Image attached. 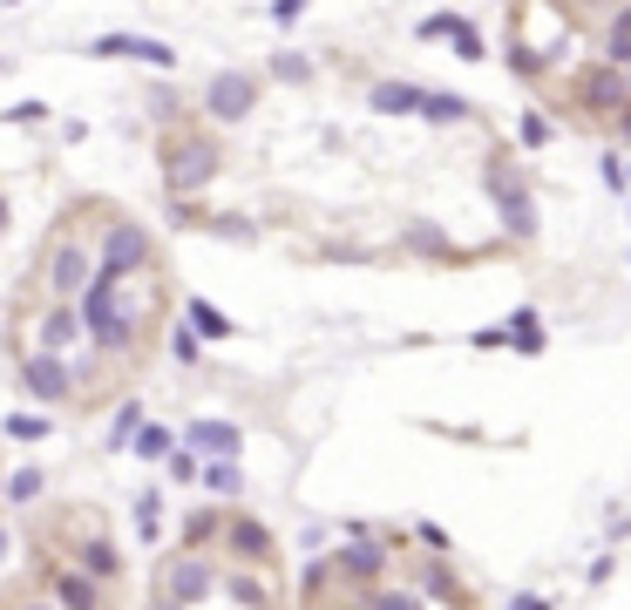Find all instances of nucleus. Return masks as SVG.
Wrapping results in <instances>:
<instances>
[{"instance_id":"nucleus-1","label":"nucleus","mask_w":631,"mask_h":610,"mask_svg":"<svg viewBox=\"0 0 631 610\" xmlns=\"http://www.w3.org/2000/svg\"><path fill=\"white\" fill-rule=\"evenodd\" d=\"M82 319H89V346H96V353H109V359H123V353H143V346H150L156 299H150V306H136L130 278L96 271V285L82 292Z\"/></svg>"},{"instance_id":"nucleus-19","label":"nucleus","mask_w":631,"mask_h":610,"mask_svg":"<svg viewBox=\"0 0 631 610\" xmlns=\"http://www.w3.org/2000/svg\"><path fill=\"white\" fill-rule=\"evenodd\" d=\"M130 447H136L143 462H170V455H177V441H170V428H143V434H136Z\"/></svg>"},{"instance_id":"nucleus-7","label":"nucleus","mask_w":631,"mask_h":610,"mask_svg":"<svg viewBox=\"0 0 631 610\" xmlns=\"http://www.w3.org/2000/svg\"><path fill=\"white\" fill-rule=\"evenodd\" d=\"M204 109H211L218 122H245V115L258 109V81H252V75H239V68L211 75V89H204Z\"/></svg>"},{"instance_id":"nucleus-2","label":"nucleus","mask_w":631,"mask_h":610,"mask_svg":"<svg viewBox=\"0 0 631 610\" xmlns=\"http://www.w3.org/2000/svg\"><path fill=\"white\" fill-rule=\"evenodd\" d=\"M150 258H156L150 231H143V224H130V218H115V224H109V237H102L96 271H109V278H143V271H150Z\"/></svg>"},{"instance_id":"nucleus-20","label":"nucleus","mask_w":631,"mask_h":610,"mask_svg":"<svg viewBox=\"0 0 631 610\" xmlns=\"http://www.w3.org/2000/svg\"><path fill=\"white\" fill-rule=\"evenodd\" d=\"M449 41H455V55H462V62H483V34L468 27L462 14H449Z\"/></svg>"},{"instance_id":"nucleus-45","label":"nucleus","mask_w":631,"mask_h":610,"mask_svg":"<svg viewBox=\"0 0 631 610\" xmlns=\"http://www.w3.org/2000/svg\"><path fill=\"white\" fill-rule=\"evenodd\" d=\"M0 224H8V203H0Z\"/></svg>"},{"instance_id":"nucleus-17","label":"nucleus","mask_w":631,"mask_h":610,"mask_svg":"<svg viewBox=\"0 0 631 610\" xmlns=\"http://www.w3.org/2000/svg\"><path fill=\"white\" fill-rule=\"evenodd\" d=\"M590 109H611V102H624V81H618V62L611 68H598V75H584V89H577Z\"/></svg>"},{"instance_id":"nucleus-42","label":"nucleus","mask_w":631,"mask_h":610,"mask_svg":"<svg viewBox=\"0 0 631 610\" xmlns=\"http://www.w3.org/2000/svg\"><path fill=\"white\" fill-rule=\"evenodd\" d=\"M618 143H631V115H624V122H618Z\"/></svg>"},{"instance_id":"nucleus-46","label":"nucleus","mask_w":631,"mask_h":610,"mask_svg":"<svg viewBox=\"0 0 631 610\" xmlns=\"http://www.w3.org/2000/svg\"><path fill=\"white\" fill-rule=\"evenodd\" d=\"M0 556H8V536H0Z\"/></svg>"},{"instance_id":"nucleus-44","label":"nucleus","mask_w":631,"mask_h":610,"mask_svg":"<svg viewBox=\"0 0 631 610\" xmlns=\"http://www.w3.org/2000/svg\"><path fill=\"white\" fill-rule=\"evenodd\" d=\"M584 8H618V0H584Z\"/></svg>"},{"instance_id":"nucleus-23","label":"nucleus","mask_w":631,"mask_h":610,"mask_svg":"<svg viewBox=\"0 0 631 610\" xmlns=\"http://www.w3.org/2000/svg\"><path fill=\"white\" fill-rule=\"evenodd\" d=\"M361 603H367V610H421V597H414V590H380V584H374Z\"/></svg>"},{"instance_id":"nucleus-12","label":"nucleus","mask_w":631,"mask_h":610,"mask_svg":"<svg viewBox=\"0 0 631 610\" xmlns=\"http://www.w3.org/2000/svg\"><path fill=\"white\" fill-rule=\"evenodd\" d=\"M224 543L239 550L245 563H265V556H272V529L252 522V515H231V522H224Z\"/></svg>"},{"instance_id":"nucleus-43","label":"nucleus","mask_w":631,"mask_h":610,"mask_svg":"<svg viewBox=\"0 0 631 610\" xmlns=\"http://www.w3.org/2000/svg\"><path fill=\"white\" fill-rule=\"evenodd\" d=\"M21 610H55V603H42V597H27V603H21Z\"/></svg>"},{"instance_id":"nucleus-30","label":"nucleus","mask_w":631,"mask_h":610,"mask_svg":"<svg viewBox=\"0 0 631 610\" xmlns=\"http://www.w3.org/2000/svg\"><path fill=\"white\" fill-rule=\"evenodd\" d=\"M0 434H14V441H42V434H48V421H42V414H14Z\"/></svg>"},{"instance_id":"nucleus-21","label":"nucleus","mask_w":631,"mask_h":610,"mask_svg":"<svg viewBox=\"0 0 631 610\" xmlns=\"http://www.w3.org/2000/svg\"><path fill=\"white\" fill-rule=\"evenodd\" d=\"M204 481H211V496H224V502H231V496H239V488H245L239 462H211V468H204Z\"/></svg>"},{"instance_id":"nucleus-32","label":"nucleus","mask_w":631,"mask_h":610,"mask_svg":"<svg viewBox=\"0 0 631 610\" xmlns=\"http://www.w3.org/2000/svg\"><path fill=\"white\" fill-rule=\"evenodd\" d=\"M170 475H177V481H204V462H197L190 447H177V455H170Z\"/></svg>"},{"instance_id":"nucleus-24","label":"nucleus","mask_w":631,"mask_h":610,"mask_svg":"<svg viewBox=\"0 0 631 610\" xmlns=\"http://www.w3.org/2000/svg\"><path fill=\"white\" fill-rule=\"evenodd\" d=\"M224 522H231V515H218V509H204V515H190V522H184V536H190V550H204V536H218Z\"/></svg>"},{"instance_id":"nucleus-4","label":"nucleus","mask_w":631,"mask_h":610,"mask_svg":"<svg viewBox=\"0 0 631 610\" xmlns=\"http://www.w3.org/2000/svg\"><path fill=\"white\" fill-rule=\"evenodd\" d=\"M489 190H496V211H502V231L517 237V244H530L536 237V203H530V190H523V170H489Z\"/></svg>"},{"instance_id":"nucleus-31","label":"nucleus","mask_w":631,"mask_h":610,"mask_svg":"<svg viewBox=\"0 0 631 610\" xmlns=\"http://www.w3.org/2000/svg\"><path fill=\"white\" fill-rule=\"evenodd\" d=\"M8 496H14V502H34V496H42V468H21V475L8 481Z\"/></svg>"},{"instance_id":"nucleus-36","label":"nucleus","mask_w":631,"mask_h":610,"mask_svg":"<svg viewBox=\"0 0 631 610\" xmlns=\"http://www.w3.org/2000/svg\"><path fill=\"white\" fill-rule=\"evenodd\" d=\"M523 143H550V122L543 115H523Z\"/></svg>"},{"instance_id":"nucleus-11","label":"nucleus","mask_w":631,"mask_h":610,"mask_svg":"<svg viewBox=\"0 0 631 610\" xmlns=\"http://www.w3.org/2000/svg\"><path fill=\"white\" fill-rule=\"evenodd\" d=\"M239 428H231V421H197V428H184V447H204V455L211 462H231V455H239Z\"/></svg>"},{"instance_id":"nucleus-9","label":"nucleus","mask_w":631,"mask_h":610,"mask_svg":"<svg viewBox=\"0 0 631 610\" xmlns=\"http://www.w3.org/2000/svg\"><path fill=\"white\" fill-rule=\"evenodd\" d=\"M211 584H218V569H211L204 556H197V550L164 563V597H177V603H197V597H204Z\"/></svg>"},{"instance_id":"nucleus-13","label":"nucleus","mask_w":631,"mask_h":610,"mask_svg":"<svg viewBox=\"0 0 631 610\" xmlns=\"http://www.w3.org/2000/svg\"><path fill=\"white\" fill-rule=\"evenodd\" d=\"M340 569H346L361 590H374V577L387 569V543H346V550H340Z\"/></svg>"},{"instance_id":"nucleus-15","label":"nucleus","mask_w":631,"mask_h":610,"mask_svg":"<svg viewBox=\"0 0 631 610\" xmlns=\"http://www.w3.org/2000/svg\"><path fill=\"white\" fill-rule=\"evenodd\" d=\"M367 102H374L380 115H421V109H428V96L414 89V81H380V89H374Z\"/></svg>"},{"instance_id":"nucleus-39","label":"nucleus","mask_w":631,"mask_h":610,"mask_svg":"<svg viewBox=\"0 0 631 610\" xmlns=\"http://www.w3.org/2000/svg\"><path fill=\"white\" fill-rule=\"evenodd\" d=\"M306 14V0H279V8H272V21H299Z\"/></svg>"},{"instance_id":"nucleus-10","label":"nucleus","mask_w":631,"mask_h":610,"mask_svg":"<svg viewBox=\"0 0 631 610\" xmlns=\"http://www.w3.org/2000/svg\"><path fill=\"white\" fill-rule=\"evenodd\" d=\"M89 55H102V62H150V68H170L177 62L164 41H150V34H102Z\"/></svg>"},{"instance_id":"nucleus-6","label":"nucleus","mask_w":631,"mask_h":610,"mask_svg":"<svg viewBox=\"0 0 631 610\" xmlns=\"http://www.w3.org/2000/svg\"><path fill=\"white\" fill-rule=\"evenodd\" d=\"M89 285H96V265H89V252H82V244H75V237L62 231V237L48 244V292H55V299H82Z\"/></svg>"},{"instance_id":"nucleus-35","label":"nucleus","mask_w":631,"mask_h":610,"mask_svg":"<svg viewBox=\"0 0 631 610\" xmlns=\"http://www.w3.org/2000/svg\"><path fill=\"white\" fill-rule=\"evenodd\" d=\"M421 543L435 550V556H449V536H442V522H421Z\"/></svg>"},{"instance_id":"nucleus-25","label":"nucleus","mask_w":631,"mask_h":610,"mask_svg":"<svg viewBox=\"0 0 631 610\" xmlns=\"http://www.w3.org/2000/svg\"><path fill=\"white\" fill-rule=\"evenodd\" d=\"M82 569H89V577H115V550L96 536V543H82Z\"/></svg>"},{"instance_id":"nucleus-38","label":"nucleus","mask_w":631,"mask_h":610,"mask_svg":"<svg viewBox=\"0 0 631 610\" xmlns=\"http://www.w3.org/2000/svg\"><path fill=\"white\" fill-rule=\"evenodd\" d=\"M170 353L177 359H197V333H170Z\"/></svg>"},{"instance_id":"nucleus-18","label":"nucleus","mask_w":631,"mask_h":610,"mask_svg":"<svg viewBox=\"0 0 631 610\" xmlns=\"http://www.w3.org/2000/svg\"><path fill=\"white\" fill-rule=\"evenodd\" d=\"M184 312H190V325H197V333H204V340H231V333H239V325H231L211 299H184Z\"/></svg>"},{"instance_id":"nucleus-26","label":"nucleus","mask_w":631,"mask_h":610,"mask_svg":"<svg viewBox=\"0 0 631 610\" xmlns=\"http://www.w3.org/2000/svg\"><path fill=\"white\" fill-rule=\"evenodd\" d=\"M611 62L631 68V8H618V21H611Z\"/></svg>"},{"instance_id":"nucleus-34","label":"nucleus","mask_w":631,"mask_h":610,"mask_svg":"<svg viewBox=\"0 0 631 610\" xmlns=\"http://www.w3.org/2000/svg\"><path fill=\"white\" fill-rule=\"evenodd\" d=\"M272 75H279V81H306V75H312V68H306V62H299V55H279V62H272Z\"/></svg>"},{"instance_id":"nucleus-33","label":"nucleus","mask_w":631,"mask_h":610,"mask_svg":"<svg viewBox=\"0 0 631 610\" xmlns=\"http://www.w3.org/2000/svg\"><path fill=\"white\" fill-rule=\"evenodd\" d=\"M408 244H414V252H449L442 231H428V224H408Z\"/></svg>"},{"instance_id":"nucleus-5","label":"nucleus","mask_w":631,"mask_h":610,"mask_svg":"<svg viewBox=\"0 0 631 610\" xmlns=\"http://www.w3.org/2000/svg\"><path fill=\"white\" fill-rule=\"evenodd\" d=\"M218 177V143L211 136H177L170 143V190L190 197V190H204Z\"/></svg>"},{"instance_id":"nucleus-41","label":"nucleus","mask_w":631,"mask_h":610,"mask_svg":"<svg viewBox=\"0 0 631 610\" xmlns=\"http://www.w3.org/2000/svg\"><path fill=\"white\" fill-rule=\"evenodd\" d=\"M150 610H184V603H177V597H164V590H156V603H150Z\"/></svg>"},{"instance_id":"nucleus-16","label":"nucleus","mask_w":631,"mask_h":610,"mask_svg":"<svg viewBox=\"0 0 631 610\" xmlns=\"http://www.w3.org/2000/svg\"><path fill=\"white\" fill-rule=\"evenodd\" d=\"M421 584H428V603H449V610H455V603H468V590H462V577H455L449 563H428V569H421Z\"/></svg>"},{"instance_id":"nucleus-22","label":"nucleus","mask_w":631,"mask_h":610,"mask_svg":"<svg viewBox=\"0 0 631 610\" xmlns=\"http://www.w3.org/2000/svg\"><path fill=\"white\" fill-rule=\"evenodd\" d=\"M509 340H517L523 353H543V319L536 312H517V319H509Z\"/></svg>"},{"instance_id":"nucleus-29","label":"nucleus","mask_w":631,"mask_h":610,"mask_svg":"<svg viewBox=\"0 0 631 610\" xmlns=\"http://www.w3.org/2000/svg\"><path fill=\"white\" fill-rule=\"evenodd\" d=\"M231 597H239V603H252V610H272V590H265L258 577H231Z\"/></svg>"},{"instance_id":"nucleus-3","label":"nucleus","mask_w":631,"mask_h":610,"mask_svg":"<svg viewBox=\"0 0 631 610\" xmlns=\"http://www.w3.org/2000/svg\"><path fill=\"white\" fill-rule=\"evenodd\" d=\"M21 393L27 400H42V407H62V400H75V366L62 359V353H21Z\"/></svg>"},{"instance_id":"nucleus-28","label":"nucleus","mask_w":631,"mask_h":610,"mask_svg":"<svg viewBox=\"0 0 631 610\" xmlns=\"http://www.w3.org/2000/svg\"><path fill=\"white\" fill-rule=\"evenodd\" d=\"M421 115H428V122H462V115H468V102H462V96H428V109H421Z\"/></svg>"},{"instance_id":"nucleus-40","label":"nucleus","mask_w":631,"mask_h":610,"mask_svg":"<svg viewBox=\"0 0 631 610\" xmlns=\"http://www.w3.org/2000/svg\"><path fill=\"white\" fill-rule=\"evenodd\" d=\"M509 610H550V597H517Z\"/></svg>"},{"instance_id":"nucleus-37","label":"nucleus","mask_w":631,"mask_h":610,"mask_svg":"<svg viewBox=\"0 0 631 610\" xmlns=\"http://www.w3.org/2000/svg\"><path fill=\"white\" fill-rule=\"evenodd\" d=\"M605 184H611V190H624V184H631V170H624L618 156H605Z\"/></svg>"},{"instance_id":"nucleus-8","label":"nucleus","mask_w":631,"mask_h":610,"mask_svg":"<svg viewBox=\"0 0 631 610\" xmlns=\"http://www.w3.org/2000/svg\"><path fill=\"white\" fill-rule=\"evenodd\" d=\"M89 340V319H82V299H55V312L42 319V333H34V346H42V353H75V346H82Z\"/></svg>"},{"instance_id":"nucleus-14","label":"nucleus","mask_w":631,"mask_h":610,"mask_svg":"<svg viewBox=\"0 0 631 610\" xmlns=\"http://www.w3.org/2000/svg\"><path fill=\"white\" fill-rule=\"evenodd\" d=\"M102 577H89V569H62L55 577V603L62 610H102V590H96Z\"/></svg>"},{"instance_id":"nucleus-27","label":"nucleus","mask_w":631,"mask_h":610,"mask_svg":"<svg viewBox=\"0 0 631 610\" xmlns=\"http://www.w3.org/2000/svg\"><path fill=\"white\" fill-rule=\"evenodd\" d=\"M130 434H143V407H136V400H123V407H115V434H109V441L123 447Z\"/></svg>"}]
</instances>
